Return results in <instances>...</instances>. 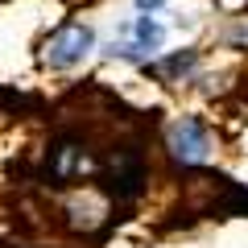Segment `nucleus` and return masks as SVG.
<instances>
[{"label":"nucleus","mask_w":248,"mask_h":248,"mask_svg":"<svg viewBox=\"0 0 248 248\" xmlns=\"http://www.w3.org/2000/svg\"><path fill=\"white\" fill-rule=\"evenodd\" d=\"M120 33H128L137 46H141L149 58H157L161 54V46H166V25L157 21V13H141V17H133V21H124L120 25Z\"/></svg>","instance_id":"5"},{"label":"nucleus","mask_w":248,"mask_h":248,"mask_svg":"<svg viewBox=\"0 0 248 248\" xmlns=\"http://www.w3.org/2000/svg\"><path fill=\"white\" fill-rule=\"evenodd\" d=\"M199 66H203V50L199 46H182V50H170L161 54V58H149L145 62V75H153L157 83H190L199 75Z\"/></svg>","instance_id":"4"},{"label":"nucleus","mask_w":248,"mask_h":248,"mask_svg":"<svg viewBox=\"0 0 248 248\" xmlns=\"http://www.w3.org/2000/svg\"><path fill=\"white\" fill-rule=\"evenodd\" d=\"M104 58H116V62H133V66H145L149 62V54L141 50V46L133 42V37H116V42L104 46Z\"/></svg>","instance_id":"6"},{"label":"nucleus","mask_w":248,"mask_h":248,"mask_svg":"<svg viewBox=\"0 0 248 248\" xmlns=\"http://www.w3.org/2000/svg\"><path fill=\"white\" fill-rule=\"evenodd\" d=\"M95 50H99L95 29H91L87 21H66V25L50 29V37L37 46V58H42V71L66 75V71H79Z\"/></svg>","instance_id":"1"},{"label":"nucleus","mask_w":248,"mask_h":248,"mask_svg":"<svg viewBox=\"0 0 248 248\" xmlns=\"http://www.w3.org/2000/svg\"><path fill=\"white\" fill-rule=\"evenodd\" d=\"M108 166H112V195L116 199H137L149 186V157H145V149L137 141L116 145Z\"/></svg>","instance_id":"3"},{"label":"nucleus","mask_w":248,"mask_h":248,"mask_svg":"<svg viewBox=\"0 0 248 248\" xmlns=\"http://www.w3.org/2000/svg\"><path fill=\"white\" fill-rule=\"evenodd\" d=\"M166 4H170V0H133V9H137V13H161Z\"/></svg>","instance_id":"7"},{"label":"nucleus","mask_w":248,"mask_h":248,"mask_svg":"<svg viewBox=\"0 0 248 248\" xmlns=\"http://www.w3.org/2000/svg\"><path fill=\"white\" fill-rule=\"evenodd\" d=\"M166 149L174 157V166H207L215 157V133H211V120L199 112H182L170 120L166 128Z\"/></svg>","instance_id":"2"}]
</instances>
